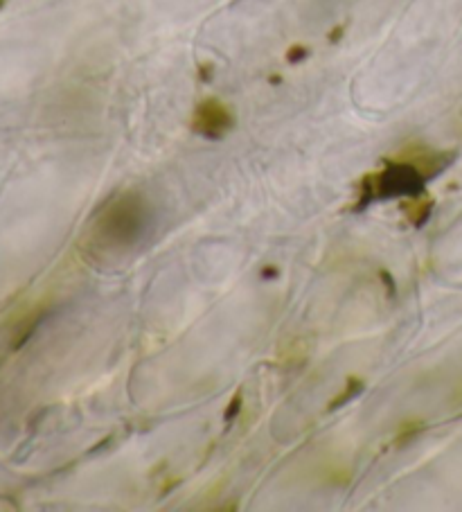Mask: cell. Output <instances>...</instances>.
Here are the masks:
<instances>
[{"label": "cell", "instance_id": "9", "mask_svg": "<svg viewBox=\"0 0 462 512\" xmlns=\"http://www.w3.org/2000/svg\"><path fill=\"white\" fill-rule=\"evenodd\" d=\"M3 3H5V0H0V7H3Z\"/></svg>", "mask_w": 462, "mask_h": 512}, {"label": "cell", "instance_id": "8", "mask_svg": "<svg viewBox=\"0 0 462 512\" xmlns=\"http://www.w3.org/2000/svg\"><path fill=\"white\" fill-rule=\"evenodd\" d=\"M201 79H206V82H208V79H210V66H203L201 68Z\"/></svg>", "mask_w": 462, "mask_h": 512}, {"label": "cell", "instance_id": "2", "mask_svg": "<svg viewBox=\"0 0 462 512\" xmlns=\"http://www.w3.org/2000/svg\"><path fill=\"white\" fill-rule=\"evenodd\" d=\"M233 125H235L233 111H230L221 100H215V97L203 100L197 107V111H194V118H192V129L208 140L224 138L228 131L233 129Z\"/></svg>", "mask_w": 462, "mask_h": 512}, {"label": "cell", "instance_id": "6", "mask_svg": "<svg viewBox=\"0 0 462 512\" xmlns=\"http://www.w3.org/2000/svg\"><path fill=\"white\" fill-rule=\"evenodd\" d=\"M239 409H242V395H237V397H235V402L228 406V411H226V420L235 418L237 413H239Z\"/></svg>", "mask_w": 462, "mask_h": 512}, {"label": "cell", "instance_id": "3", "mask_svg": "<svg viewBox=\"0 0 462 512\" xmlns=\"http://www.w3.org/2000/svg\"><path fill=\"white\" fill-rule=\"evenodd\" d=\"M404 210H411V213H406V215H408V219H411L413 226H422L426 219H429L431 201L424 197H415L413 203H404Z\"/></svg>", "mask_w": 462, "mask_h": 512}, {"label": "cell", "instance_id": "4", "mask_svg": "<svg viewBox=\"0 0 462 512\" xmlns=\"http://www.w3.org/2000/svg\"><path fill=\"white\" fill-rule=\"evenodd\" d=\"M361 391H363V382H361V379L350 377V379H348V388H345L343 395L336 397V400L330 404V411H336V409H339V406H345L350 400H354V397H357Z\"/></svg>", "mask_w": 462, "mask_h": 512}, {"label": "cell", "instance_id": "5", "mask_svg": "<svg viewBox=\"0 0 462 512\" xmlns=\"http://www.w3.org/2000/svg\"><path fill=\"white\" fill-rule=\"evenodd\" d=\"M309 55V50L305 46H293L291 50H287V61L289 64H300V61H305Z\"/></svg>", "mask_w": 462, "mask_h": 512}, {"label": "cell", "instance_id": "1", "mask_svg": "<svg viewBox=\"0 0 462 512\" xmlns=\"http://www.w3.org/2000/svg\"><path fill=\"white\" fill-rule=\"evenodd\" d=\"M149 224V210L145 199L136 192L120 194L111 199L95 219V242L109 249H129L136 244Z\"/></svg>", "mask_w": 462, "mask_h": 512}, {"label": "cell", "instance_id": "7", "mask_svg": "<svg viewBox=\"0 0 462 512\" xmlns=\"http://www.w3.org/2000/svg\"><path fill=\"white\" fill-rule=\"evenodd\" d=\"M343 37V28H336L332 34H330V41L332 43H336V41H339Z\"/></svg>", "mask_w": 462, "mask_h": 512}]
</instances>
